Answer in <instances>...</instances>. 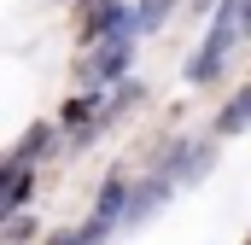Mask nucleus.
<instances>
[{
  "instance_id": "8",
  "label": "nucleus",
  "mask_w": 251,
  "mask_h": 245,
  "mask_svg": "<svg viewBox=\"0 0 251 245\" xmlns=\"http://www.w3.org/2000/svg\"><path fill=\"white\" fill-rule=\"evenodd\" d=\"M53 245H82V240H76V234H59V240H53Z\"/></svg>"
},
{
  "instance_id": "3",
  "label": "nucleus",
  "mask_w": 251,
  "mask_h": 245,
  "mask_svg": "<svg viewBox=\"0 0 251 245\" xmlns=\"http://www.w3.org/2000/svg\"><path fill=\"white\" fill-rule=\"evenodd\" d=\"M170 193H176V181H170L164 170H152L146 181L128 193V216H123V228H146V222H152V216L170 204Z\"/></svg>"
},
{
  "instance_id": "5",
  "label": "nucleus",
  "mask_w": 251,
  "mask_h": 245,
  "mask_svg": "<svg viewBox=\"0 0 251 245\" xmlns=\"http://www.w3.org/2000/svg\"><path fill=\"white\" fill-rule=\"evenodd\" d=\"M24 204H29V164L24 158H6V170H0V216L12 222Z\"/></svg>"
},
{
  "instance_id": "9",
  "label": "nucleus",
  "mask_w": 251,
  "mask_h": 245,
  "mask_svg": "<svg viewBox=\"0 0 251 245\" xmlns=\"http://www.w3.org/2000/svg\"><path fill=\"white\" fill-rule=\"evenodd\" d=\"M246 245H251V240H246Z\"/></svg>"
},
{
  "instance_id": "4",
  "label": "nucleus",
  "mask_w": 251,
  "mask_h": 245,
  "mask_svg": "<svg viewBox=\"0 0 251 245\" xmlns=\"http://www.w3.org/2000/svg\"><path fill=\"white\" fill-rule=\"evenodd\" d=\"M128 53H134V35H111V41H94V64H88L94 88L117 82V76L128 70Z\"/></svg>"
},
{
  "instance_id": "7",
  "label": "nucleus",
  "mask_w": 251,
  "mask_h": 245,
  "mask_svg": "<svg viewBox=\"0 0 251 245\" xmlns=\"http://www.w3.org/2000/svg\"><path fill=\"white\" fill-rule=\"evenodd\" d=\"M41 146L53 152V128H47V122H35V128H29V134L18 140V152H12V158H24V164H35V158H41Z\"/></svg>"
},
{
  "instance_id": "1",
  "label": "nucleus",
  "mask_w": 251,
  "mask_h": 245,
  "mask_svg": "<svg viewBox=\"0 0 251 245\" xmlns=\"http://www.w3.org/2000/svg\"><path fill=\"white\" fill-rule=\"evenodd\" d=\"M246 24H251V0H216V12H210V35H204V47L193 53L187 82H216L222 64H228V53H234V41L246 35Z\"/></svg>"
},
{
  "instance_id": "2",
  "label": "nucleus",
  "mask_w": 251,
  "mask_h": 245,
  "mask_svg": "<svg viewBox=\"0 0 251 245\" xmlns=\"http://www.w3.org/2000/svg\"><path fill=\"white\" fill-rule=\"evenodd\" d=\"M210 164H216V152H210L204 140H176V146H170V158H164L158 170H164L176 187H193V181H204V175H210Z\"/></svg>"
},
{
  "instance_id": "6",
  "label": "nucleus",
  "mask_w": 251,
  "mask_h": 245,
  "mask_svg": "<svg viewBox=\"0 0 251 245\" xmlns=\"http://www.w3.org/2000/svg\"><path fill=\"white\" fill-rule=\"evenodd\" d=\"M251 128V88H240L222 111H216V134H246Z\"/></svg>"
}]
</instances>
